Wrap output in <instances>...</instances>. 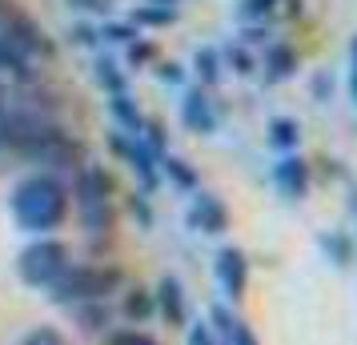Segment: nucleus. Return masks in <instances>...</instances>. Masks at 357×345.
Masks as SVG:
<instances>
[{
    "instance_id": "nucleus-1",
    "label": "nucleus",
    "mask_w": 357,
    "mask_h": 345,
    "mask_svg": "<svg viewBox=\"0 0 357 345\" xmlns=\"http://www.w3.org/2000/svg\"><path fill=\"white\" fill-rule=\"evenodd\" d=\"M68 185L52 173H29L13 185L8 197V213L17 221V229L33 233V237H52L68 217Z\"/></svg>"
},
{
    "instance_id": "nucleus-2",
    "label": "nucleus",
    "mask_w": 357,
    "mask_h": 345,
    "mask_svg": "<svg viewBox=\"0 0 357 345\" xmlns=\"http://www.w3.org/2000/svg\"><path fill=\"white\" fill-rule=\"evenodd\" d=\"M121 289H125V273H121V265L73 261L65 273L45 289V293H49L52 305L73 309V305H81V301H109V297L121 293Z\"/></svg>"
},
{
    "instance_id": "nucleus-3",
    "label": "nucleus",
    "mask_w": 357,
    "mask_h": 345,
    "mask_svg": "<svg viewBox=\"0 0 357 345\" xmlns=\"http://www.w3.org/2000/svg\"><path fill=\"white\" fill-rule=\"evenodd\" d=\"M68 197L77 201V217L89 237H113L116 229V209H113V177L100 164H84L77 181L68 189Z\"/></svg>"
},
{
    "instance_id": "nucleus-4",
    "label": "nucleus",
    "mask_w": 357,
    "mask_h": 345,
    "mask_svg": "<svg viewBox=\"0 0 357 345\" xmlns=\"http://www.w3.org/2000/svg\"><path fill=\"white\" fill-rule=\"evenodd\" d=\"M68 265H73V253H68V245L61 237H33L17 253V277L29 289H49Z\"/></svg>"
},
{
    "instance_id": "nucleus-5",
    "label": "nucleus",
    "mask_w": 357,
    "mask_h": 345,
    "mask_svg": "<svg viewBox=\"0 0 357 345\" xmlns=\"http://www.w3.org/2000/svg\"><path fill=\"white\" fill-rule=\"evenodd\" d=\"M29 164H36V173H52V177H61V173H81L84 164H89V153L84 145L65 129V125H56L52 132H45L36 145H29L20 153Z\"/></svg>"
},
{
    "instance_id": "nucleus-6",
    "label": "nucleus",
    "mask_w": 357,
    "mask_h": 345,
    "mask_svg": "<svg viewBox=\"0 0 357 345\" xmlns=\"http://www.w3.org/2000/svg\"><path fill=\"white\" fill-rule=\"evenodd\" d=\"M0 36H4L17 52H24L29 61H36V56H40V61H52V52H56L49 33L20 8L17 0H0Z\"/></svg>"
},
{
    "instance_id": "nucleus-7",
    "label": "nucleus",
    "mask_w": 357,
    "mask_h": 345,
    "mask_svg": "<svg viewBox=\"0 0 357 345\" xmlns=\"http://www.w3.org/2000/svg\"><path fill=\"white\" fill-rule=\"evenodd\" d=\"M109 148H113L121 161L129 164L132 173H137V185H141V193H153L157 185H161V164L157 157L149 153V145L141 137H129V132H109Z\"/></svg>"
},
{
    "instance_id": "nucleus-8",
    "label": "nucleus",
    "mask_w": 357,
    "mask_h": 345,
    "mask_svg": "<svg viewBox=\"0 0 357 345\" xmlns=\"http://www.w3.org/2000/svg\"><path fill=\"white\" fill-rule=\"evenodd\" d=\"M213 273H217L221 293H225L233 305L245 301V293H249V257H245V249L221 245L217 249V261H213Z\"/></svg>"
},
{
    "instance_id": "nucleus-9",
    "label": "nucleus",
    "mask_w": 357,
    "mask_h": 345,
    "mask_svg": "<svg viewBox=\"0 0 357 345\" xmlns=\"http://www.w3.org/2000/svg\"><path fill=\"white\" fill-rule=\"evenodd\" d=\"M185 225L193 233H205V237H221L229 229V209L225 201L217 197V193H205V189H197L193 201H189V209H185Z\"/></svg>"
},
{
    "instance_id": "nucleus-10",
    "label": "nucleus",
    "mask_w": 357,
    "mask_h": 345,
    "mask_svg": "<svg viewBox=\"0 0 357 345\" xmlns=\"http://www.w3.org/2000/svg\"><path fill=\"white\" fill-rule=\"evenodd\" d=\"M181 125L189 132H197V137H213L217 132V113H213V100L201 84L181 97Z\"/></svg>"
},
{
    "instance_id": "nucleus-11",
    "label": "nucleus",
    "mask_w": 357,
    "mask_h": 345,
    "mask_svg": "<svg viewBox=\"0 0 357 345\" xmlns=\"http://www.w3.org/2000/svg\"><path fill=\"white\" fill-rule=\"evenodd\" d=\"M153 301H157V313L165 317V325H173V329L189 325V301H185V289H181V281L173 277V273H165V277L157 281Z\"/></svg>"
},
{
    "instance_id": "nucleus-12",
    "label": "nucleus",
    "mask_w": 357,
    "mask_h": 345,
    "mask_svg": "<svg viewBox=\"0 0 357 345\" xmlns=\"http://www.w3.org/2000/svg\"><path fill=\"white\" fill-rule=\"evenodd\" d=\"M273 185L281 189L285 201H305L309 197V161H301L297 153H285L273 164Z\"/></svg>"
},
{
    "instance_id": "nucleus-13",
    "label": "nucleus",
    "mask_w": 357,
    "mask_h": 345,
    "mask_svg": "<svg viewBox=\"0 0 357 345\" xmlns=\"http://www.w3.org/2000/svg\"><path fill=\"white\" fill-rule=\"evenodd\" d=\"M205 325L213 329V337H221L225 345H261L257 333H253V325H249L245 317H237L229 305H213Z\"/></svg>"
},
{
    "instance_id": "nucleus-14",
    "label": "nucleus",
    "mask_w": 357,
    "mask_h": 345,
    "mask_svg": "<svg viewBox=\"0 0 357 345\" xmlns=\"http://www.w3.org/2000/svg\"><path fill=\"white\" fill-rule=\"evenodd\" d=\"M68 317H73V325L81 329V333H89V337H109L113 333V305L109 301H81V305H73V309H65Z\"/></svg>"
},
{
    "instance_id": "nucleus-15",
    "label": "nucleus",
    "mask_w": 357,
    "mask_h": 345,
    "mask_svg": "<svg viewBox=\"0 0 357 345\" xmlns=\"http://www.w3.org/2000/svg\"><path fill=\"white\" fill-rule=\"evenodd\" d=\"M261 72H265V84L289 81L293 72H297V52H293V45H285V40L265 45V65H261Z\"/></svg>"
},
{
    "instance_id": "nucleus-16",
    "label": "nucleus",
    "mask_w": 357,
    "mask_h": 345,
    "mask_svg": "<svg viewBox=\"0 0 357 345\" xmlns=\"http://www.w3.org/2000/svg\"><path fill=\"white\" fill-rule=\"evenodd\" d=\"M153 313H157L153 289H145V285H129V289H125V297H121V317H125V321H132V325H145Z\"/></svg>"
},
{
    "instance_id": "nucleus-17",
    "label": "nucleus",
    "mask_w": 357,
    "mask_h": 345,
    "mask_svg": "<svg viewBox=\"0 0 357 345\" xmlns=\"http://www.w3.org/2000/svg\"><path fill=\"white\" fill-rule=\"evenodd\" d=\"M109 113H113V121H116V132H129V137H141V129H145V121H149V116L137 109V100H132L129 93L109 97Z\"/></svg>"
},
{
    "instance_id": "nucleus-18",
    "label": "nucleus",
    "mask_w": 357,
    "mask_h": 345,
    "mask_svg": "<svg viewBox=\"0 0 357 345\" xmlns=\"http://www.w3.org/2000/svg\"><path fill=\"white\" fill-rule=\"evenodd\" d=\"M0 77H13V81H20V84H33V81H36L33 61H29L24 52L13 49L4 36H0Z\"/></svg>"
},
{
    "instance_id": "nucleus-19",
    "label": "nucleus",
    "mask_w": 357,
    "mask_h": 345,
    "mask_svg": "<svg viewBox=\"0 0 357 345\" xmlns=\"http://www.w3.org/2000/svg\"><path fill=\"white\" fill-rule=\"evenodd\" d=\"M93 81H97L109 97H121V93L129 89V77L121 72V65H116L113 56H97V65H93Z\"/></svg>"
},
{
    "instance_id": "nucleus-20",
    "label": "nucleus",
    "mask_w": 357,
    "mask_h": 345,
    "mask_svg": "<svg viewBox=\"0 0 357 345\" xmlns=\"http://www.w3.org/2000/svg\"><path fill=\"white\" fill-rule=\"evenodd\" d=\"M269 145L277 153H297V145H301V125L293 116H273L269 121Z\"/></svg>"
},
{
    "instance_id": "nucleus-21",
    "label": "nucleus",
    "mask_w": 357,
    "mask_h": 345,
    "mask_svg": "<svg viewBox=\"0 0 357 345\" xmlns=\"http://www.w3.org/2000/svg\"><path fill=\"white\" fill-rule=\"evenodd\" d=\"M157 164H161V177H169V185H177V189H185V193H197V173H193V164L185 161V157L165 153Z\"/></svg>"
},
{
    "instance_id": "nucleus-22",
    "label": "nucleus",
    "mask_w": 357,
    "mask_h": 345,
    "mask_svg": "<svg viewBox=\"0 0 357 345\" xmlns=\"http://www.w3.org/2000/svg\"><path fill=\"white\" fill-rule=\"evenodd\" d=\"M177 20V8H165V4H137L129 13V24L137 29H169Z\"/></svg>"
},
{
    "instance_id": "nucleus-23",
    "label": "nucleus",
    "mask_w": 357,
    "mask_h": 345,
    "mask_svg": "<svg viewBox=\"0 0 357 345\" xmlns=\"http://www.w3.org/2000/svg\"><path fill=\"white\" fill-rule=\"evenodd\" d=\"M193 72H197V81H201V89H213V84L221 81V52L217 49H197L193 56Z\"/></svg>"
},
{
    "instance_id": "nucleus-24",
    "label": "nucleus",
    "mask_w": 357,
    "mask_h": 345,
    "mask_svg": "<svg viewBox=\"0 0 357 345\" xmlns=\"http://www.w3.org/2000/svg\"><path fill=\"white\" fill-rule=\"evenodd\" d=\"M277 4H281V0H241V4H237V17H241L245 24H265V20L277 13Z\"/></svg>"
},
{
    "instance_id": "nucleus-25",
    "label": "nucleus",
    "mask_w": 357,
    "mask_h": 345,
    "mask_svg": "<svg viewBox=\"0 0 357 345\" xmlns=\"http://www.w3.org/2000/svg\"><path fill=\"white\" fill-rule=\"evenodd\" d=\"M137 33H141V29H137V24H129V20H125V24H116V20H105V24L97 29L100 40H113V45H132V40H137Z\"/></svg>"
},
{
    "instance_id": "nucleus-26",
    "label": "nucleus",
    "mask_w": 357,
    "mask_h": 345,
    "mask_svg": "<svg viewBox=\"0 0 357 345\" xmlns=\"http://www.w3.org/2000/svg\"><path fill=\"white\" fill-rule=\"evenodd\" d=\"M105 345H161V342H157V337H149L145 329L129 325V329H113V333L105 337Z\"/></svg>"
},
{
    "instance_id": "nucleus-27",
    "label": "nucleus",
    "mask_w": 357,
    "mask_h": 345,
    "mask_svg": "<svg viewBox=\"0 0 357 345\" xmlns=\"http://www.w3.org/2000/svg\"><path fill=\"white\" fill-rule=\"evenodd\" d=\"M17 345H68V337L61 333V329H52V325H36V329H29Z\"/></svg>"
},
{
    "instance_id": "nucleus-28",
    "label": "nucleus",
    "mask_w": 357,
    "mask_h": 345,
    "mask_svg": "<svg viewBox=\"0 0 357 345\" xmlns=\"http://www.w3.org/2000/svg\"><path fill=\"white\" fill-rule=\"evenodd\" d=\"M321 249H325V257H329L333 265H349V237L329 233V237H321Z\"/></svg>"
},
{
    "instance_id": "nucleus-29",
    "label": "nucleus",
    "mask_w": 357,
    "mask_h": 345,
    "mask_svg": "<svg viewBox=\"0 0 357 345\" xmlns=\"http://www.w3.org/2000/svg\"><path fill=\"white\" fill-rule=\"evenodd\" d=\"M225 61H229V68H233L237 77H249V72L257 68V61L249 56V49H245V45H229V49H225Z\"/></svg>"
},
{
    "instance_id": "nucleus-30",
    "label": "nucleus",
    "mask_w": 357,
    "mask_h": 345,
    "mask_svg": "<svg viewBox=\"0 0 357 345\" xmlns=\"http://www.w3.org/2000/svg\"><path fill=\"white\" fill-rule=\"evenodd\" d=\"M149 61H157V49H153V40L137 36V40L129 45V68H145Z\"/></svg>"
},
{
    "instance_id": "nucleus-31",
    "label": "nucleus",
    "mask_w": 357,
    "mask_h": 345,
    "mask_svg": "<svg viewBox=\"0 0 357 345\" xmlns=\"http://www.w3.org/2000/svg\"><path fill=\"white\" fill-rule=\"evenodd\" d=\"M129 213L137 217L141 229H153V209H149V193H132L129 197Z\"/></svg>"
},
{
    "instance_id": "nucleus-32",
    "label": "nucleus",
    "mask_w": 357,
    "mask_h": 345,
    "mask_svg": "<svg viewBox=\"0 0 357 345\" xmlns=\"http://www.w3.org/2000/svg\"><path fill=\"white\" fill-rule=\"evenodd\" d=\"M77 13H89V17H100V20H109L113 17V0H68Z\"/></svg>"
},
{
    "instance_id": "nucleus-33",
    "label": "nucleus",
    "mask_w": 357,
    "mask_h": 345,
    "mask_svg": "<svg viewBox=\"0 0 357 345\" xmlns=\"http://www.w3.org/2000/svg\"><path fill=\"white\" fill-rule=\"evenodd\" d=\"M68 40H73V45H84V49H89V45H97L100 36H97V29H93V24H73V29H68Z\"/></svg>"
},
{
    "instance_id": "nucleus-34",
    "label": "nucleus",
    "mask_w": 357,
    "mask_h": 345,
    "mask_svg": "<svg viewBox=\"0 0 357 345\" xmlns=\"http://www.w3.org/2000/svg\"><path fill=\"white\" fill-rule=\"evenodd\" d=\"M185 345H217V337H213V329L205 325V321H197V325H189V333H185Z\"/></svg>"
},
{
    "instance_id": "nucleus-35",
    "label": "nucleus",
    "mask_w": 357,
    "mask_h": 345,
    "mask_svg": "<svg viewBox=\"0 0 357 345\" xmlns=\"http://www.w3.org/2000/svg\"><path fill=\"white\" fill-rule=\"evenodd\" d=\"M157 77H161L165 84H181L185 81V68H181L177 61H161V65H157Z\"/></svg>"
},
{
    "instance_id": "nucleus-36",
    "label": "nucleus",
    "mask_w": 357,
    "mask_h": 345,
    "mask_svg": "<svg viewBox=\"0 0 357 345\" xmlns=\"http://www.w3.org/2000/svg\"><path fill=\"white\" fill-rule=\"evenodd\" d=\"M265 24H245L241 29V45H265Z\"/></svg>"
},
{
    "instance_id": "nucleus-37",
    "label": "nucleus",
    "mask_w": 357,
    "mask_h": 345,
    "mask_svg": "<svg viewBox=\"0 0 357 345\" xmlns=\"http://www.w3.org/2000/svg\"><path fill=\"white\" fill-rule=\"evenodd\" d=\"M329 93H333V81H329L325 72H317V77H313V100H329Z\"/></svg>"
},
{
    "instance_id": "nucleus-38",
    "label": "nucleus",
    "mask_w": 357,
    "mask_h": 345,
    "mask_svg": "<svg viewBox=\"0 0 357 345\" xmlns=\"http://www.w3.org/2000/svg\"><path fill=\"white\" fill-rule=\"evenodd\" d=\"M349 97L357 105V36H354V45H349Z\"/></svg>"
},
{
    "instance_id": "nucleus-39",
    "label": "nucleus",
    "mask_w": 357,
    "mask_h": 345,
    "mask_svg": "<svg viewBox=\"0 0 357 345\" xmlns=\"http://www.w3.org/2000/svg\"><path fill=\"white\" fill-rule=\"evenodd\" d=\"M285 4V17H301V0H281Z\"/></svg>"
},
{
    "instance_id": "nucleus-40",
    "label": "nucleus",
    "mask_w": 357,
    "mask_h": 345,
    "mask_svg": "<svg viewBox=\"0 0 357 345\" xmlns=\"http://www.w3.org/2000/svg\"><path fill=\"white\" fill-rule=\"evenodd\" d=\"M145 4H165V8H177L181 0H145Z\"/></svg>"
}]
</instances>
